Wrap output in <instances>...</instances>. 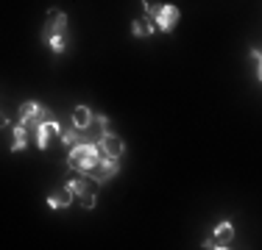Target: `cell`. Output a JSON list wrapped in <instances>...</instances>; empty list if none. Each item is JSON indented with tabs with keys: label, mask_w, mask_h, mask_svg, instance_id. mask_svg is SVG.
Segmentation results:
<instances>
[{
	"label": "cell",
	"mask_w": 262,
	"mask_h": 250,
	"mask_svg": "<svg viewBox=\"0 0 262 250\" xmlns=\"http://www.w3.org/2000/svg\"><path fill=\"white\" fill-rule=\"evenodd\" d=\"M101 161H103V153L98 150V145L92 139H86V142H81V145L67 150V167L78 175H86V178L98 170Z\"/></svg>",
	"instance_id": "1"
},
{
	"label": "cell",
	"mask_w": 262,
	"mask_h": 250,
	"mask_svg": "<svg viewBox=\"0 0 262 250\" xmlns=\"http://www.w3.org/2000/svg\"><path fill=\"white\" fill-rule=\"evenodd\" d=\"M51 120V111H48V106H42V103H36V100H26V103L17 109V122H23L26 128L34 134L36 128H39L42 122H48Z\"/></svg>",
	"instance_id": "2"
},
{
	"label": "cell",
	"mask_w": 262,
	"mask_h": 250,
	"mask_svg": "<svg viewBox=\"0 0 262 250\" xmlns=\"http://www.w3.org/2000/svg\"><path fill=\"white\" fill-rule=\"evenodd\" d=\"M151 20H154V25H157V31H162V34H173L179 20H182V9L173 6V3H162L151 14Z\"/></svg>",
	"instance_id": "3"
},
{
	"label": "cell",
	"mask_w": 262,
	"mask_h": 250,
	"mask_svg": "<svg viewBox=\"0 0 262 250\" xmlns=\"http://www.w3.org/2000/svg\"><path fill=\"white\" fill-rule=\"evenodd\" d=\"M95 145H98V150H101L106 159H120V156L126 153V142H123L117 134H112V131H109V134L98 136Z\"/></svg>",
	"instance_id": "4"
},
{
	"label": "cell",
	"mask_w": 262,
	"mask_h": 250,
	"mask_svg": "<svg viewBox=\"0 0 262 250\" xmlns=\"http://www.w3.org/2000/svg\"><path fill=\"white\" fill-rule=\"evenodd\" d=\"M59 34H67V14L61 9H51L45 28H42V42H48L51 36H59Z\"/></svg>",
	"instance_id": "5"
},
{
	"label": "cell",
	"mask_w": 262,
	"mask_h": 250,
	"mask_svg": "<svg viewBox=\"0 0 262 250\" xmlns=\"http://www.w3.org/2000/svg\"><path fill=\"white\" fill-rule=\"evenodd\" d=\"M51 136H61V125L56 122V120L42 122L39 128L34 131V142H36V147H39V150H48V145H51Z\"/></svg>",
	"instance_id": "6"
},
{
	"label": "cell",
	"mask_w": 262,
	"mask_h": 250,
	"mask_svg": "<svg viewBox=\"0 0 262 250\" xmlns=\"http://www.w3.org/2000/svg\"><path fill=\"white\" fill-rule=\"evenodd\" d=\"M117 172H120V159H106V156H103V161L98 164V170L90 175V181H95V184H106V181H112Z\"/></svg>",
	"instance_id": "7"
},
{
	"label": "cell",
	"mask_w": 262,
	"mask_h": 250,
	"mask_svg": "<svg viewBox=\"0 0 262 250\" xmlns=\"http://www.w3.org/2000/svg\"><path fill=\"white\" fill-rule=\"evenodd\" d=\"M157 34V25H154L151 17H137V20H131V36H137V39H151V36Z\"/></svg>",
	"instance_id": "8"
},
{
	"label": "cell",
	"mask_w": 262,
	"mask_h": 250,
	"mask_svg": "<svg viewBox=\"0 0 262 250\" xmlns=\"http://www.w3.org/2000/svg\"><path fill=\"white\" fill-rule=\"evenodd\" d=\"M92 122H95V111L90 109V106H76L73 109V125L81 131H90Z\"/></svg>",
	"instance_id": "9"
},
{
	"label": "cell",
	"mask_w": 262,
	"mask_h": 250,
	"mask_svg": "<svg viewBox=\"0 0 262 250\" xmlns=\"http://www.w3.org/2000/svg\"><path fill=\"white\" fill-rule=\"evenodd\" d=\"M28 136H31V131L23 122H17L11 128V153H23L28 147Z\"/></svg>",
	"instance_id": "10"
},
{
	"label": "cell",
	"mask_w": 262,
	"mask_h": 250,
	"mask_svg": "<svg viewBox=\"0 0 262 250\" xmlns=\"http://www.w3.org/2000/svg\"><path fill=\"white\" fill-rule=\"evenodd\" d=\"M73 200H76V195H73V192L64 186L61 192H53V195H48V206H51V209H67Z\"/></svg>",
	"instance_id": "11"
},
{
	"label": "cell",
	"mask_w": 262,
	"mask_h": 250,
	"mask_svg": "<svg viewBox=\"0 0 262 250\" xmlns=\"http://www.w3.org/2000/svg\"><path fill=\"white\" fill-rule=\"evenodd\" d=\"M64 186H67V189L76 195V200H78V197H84L86 192H90V178H86V175H78V178H70Z\"/></svg>",
	"instance_id": "12"
},
{
	"label": "cell",
	"mask_w": 262,
	"mask_h": 250,
	"mask_svg": "<svg viewBox=\"0 0 262 250\" xmlns=\"http://www.w3.org/2000/svg\"><path fill=\"white\" fill-rule=\"evenodd\" d=\"M212 234L217 236V239L223 242V245H232V239H234V225L229 222V220H221L215 225V231H212Z\"/></svg>",
	"instance_id": "13"
},
{
	"label": "cell",
	"mask_w": 262,
	"mask_h": 250,
	"mask_svg": "<svg viewBox=\"0 0 262 250\" xmlns=\"http://www.w3.org/2000/svg\"><path fill=\"white\" fill-rule=\"evenodd\" d=\"M67 42H70V34H59V36H51V39H48V45H51L53 56H61L67 50Z\"/></svg>",
	"instance_id": "14"
},
{
	"label": "cell",
	"mask_w": 262,
	"mask_h": 250,
	"mask_svg": "<svg viewBox=\"0 0 262 250\" xmlns=\"http://www.w3.org/2000/svg\"><path fill=\"white\" fill-rule=\"evenodd\" d=\"M248 56H251L254 67H257V81L262 84V50L259 47H251V50H248Z\"/></svg>",
	"instance_id": "15"
},
{
	"label": "cell",
	"mask_w": 262,
	"mask_h": 250,
	"mask_svg": "<svg viewBox=\"0 0 262 250\" xmlns=\"http://www.w3.org/2000/svg\"><path fill=\"white\" fill-rule=\"evenodd\" d=\"M201 247H204V250H226L229 245H223V242H221V239H217V236H215V234H209V236H207V239H204V245H201Z\"/></svg>",
	"instance_id": "16"
},
{
	"label": "cell",
	"mask_w": 262,
	"mask_h": 250,
	"mask_svg": "<svg viewBox=\"0 0 262 250\" xmlns=\"http://www.w3.org/2000/svg\"><path fill=\"white\" fill-rule=\"evenodd\" d=\"M78 200H81V206H84V209H95V203H98V195H95V189H90L84 197H78Z\"/></svg>",
	"instance_id": "17"
},
{
	"label": "cell",
	"mask_w": 262,
	"mask_h": 250,
	"mask_svg": "<svg viewBox=\"0 0 262 250\" xmlns=\"http://www.w3.org/2000/svg\"><path fill=\"white\" fill-rule=\"evenodd\" d=\"M157 0H142V11H145V17H151L154 14V11H157Z\"/></svg>",
	"instance_id": "18"
}]
</instances>
